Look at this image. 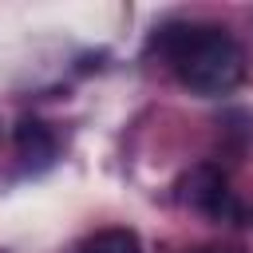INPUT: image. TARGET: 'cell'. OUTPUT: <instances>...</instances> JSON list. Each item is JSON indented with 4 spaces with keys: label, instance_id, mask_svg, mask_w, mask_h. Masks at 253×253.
I'll return each mask as SVG.
<instances>
[{
    "label": "cell",
    "instance_id": "6da1fadb",
    "mask_svg": "<svg viewBox=\"0 0 253 253\" xmlns=\"http://www.w3.org/2000/svg\"><path fill=\"white\" fill-rule=\"evenodd\" d=\"M154 47L170 59L174 75L202 99L229 95L245 79L241 43L217 24H170L154 36Z\"/></svg>",
    "mask_w": 253,
    "mask_h": 253
},
{
    "label": "cell",
    "instance_id": "7a4b0ae2",
    "mask_svg": "<svg viewBox=\"0 0 253 253\" xmlns=\"http://www.w3.org/2000/svg\"><path fill=\"white\" fill-rule=\"evenodd\" d=\"M186 202H190L194 210H202L206 217H213V221H237V217H241L237 194L225 186V178H221L213 166L190 170V178H186Z\"/></svg>",
    "mask_w": 253,
    "mask_h": 253
},
{
    "label": "cell",
    "instance_id": "3957f363",
    "mask_svg": "<svg viewBox=\"0 0 253 253\" xmlns=\"http://www.w3.org/2000/svg\"><path fill=\"white\" fill-rule=\"evenodd\" d=\"M16 154L28 162V166H47L55 158V134L43 119H32L24 115L16 123Z\"/></svg>",
    "mask_w": 253,
    "mask_h": 253
},
{
    "label": "cell",
    "instance_id": "277c9868",
    "mask_svg": "<svg viewBox=\"0 0 253 253\" xmlns=\"http://www.w3.org/2000/svg\"><path fill=\"white\" fill-rule=\"evenodd\" d=\"M79 253H142V241L134 229H103L91 241H83Z\"/></svg>",
    "mask_w": 253,
    "mask_h": 253
},
{
    "label": "cell",
    "instance_id": "5b68a950",
    "mask_svg": "<svg viewBox=\"0 0 253 253\" xmlns=\"http://www.w3.org/2000/svg\"><path fill=\"white\" fill-rule=\"evenodd\" d=\"M194 253H221V249H194Z\"/></svg>",
    "mask_w": 253,
    "mask_h": 253
}]
</instances>
